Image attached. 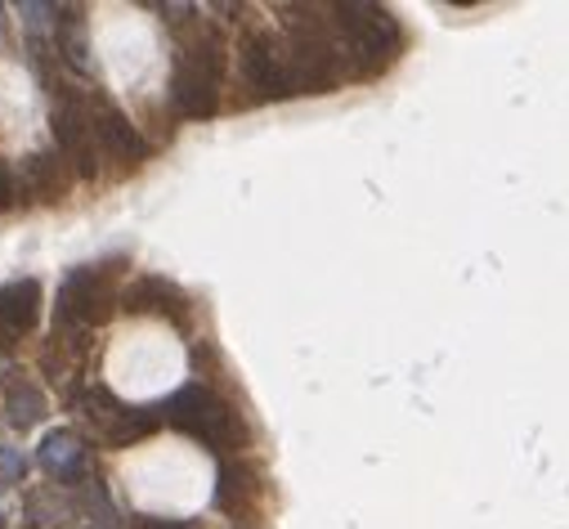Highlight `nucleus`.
I'll return each mask as SVG.
<instances>
[{
    "label": "nucleus",
    "instance_id": "1",
    "mask_svg": "<svg viewBox=\"0 0 569 529\" xmlns=\"http://www.w3.org/2000/svg\"><path fill=\"white\" fill-rule=\"evenodd\" d=\"M224 63H229V46H224V37L216 28L202 23L180 41L176 72H171V103L180 108V117L207 121V117L220 112Z\"/></svg>",
    "mask_w": 569,
    "mask_h": 529
},
{
    "label": "nucleus",
    "instance_id": "2",
    "mask_svg": "<svg viewBox=\"0 0 569 529\" xmlns=\"http://www.w3.org/2000/svg\"><path fill=\"white\" fill-rule=\"evenodd\" d=\"M332 28L341 37V59L350 63L355 77H377L386 72L399 50H403V28L386 6H368V0H346L332 6Z\"/></svg>",
    "mask_w": 569,
    "mask_h": 529
},
{
    "label": "nucleus",
    "instance_id": "3",
    "mask_svg": "<svg viewBox=\"0 0 569 529\" xmlns=\"http://www.w3.org/2000/svg\"><path fill=\"white\" fill-rule=\"evenodd\" d=\"M162 422H171L176 431H184L189 440H198L211 453H238V449H247V422H242V413L224 400L220 390H211L202 381H189V386H180L171 395V400L162 405Z\"/></svg>",
    "mask_w": 569,
    "mask_h": 529
},
{
    "label": "nucleus",
    "instance_id": "4",
    "mask_svg": "<svg viewBox=\"0 0 569 529\" xmlns=\"http://www.w3.org/2000/svg\"><path fill=\"white\" fill-rule=\"evenodd\" d=\"M121 306L117 270L112 264H81L59 288V315H54V341H72L77 332L103 328Z\"/></svg>",
    "mask_w": 569,
    "mask_h": 529
},
{
    "label": "nucleus",
    "instance_id": "5",
    "mask_svg": "<svg viewBox=\"0 0 569 529\" xmlns=\"http://www.w3.org/2000/svg\"><path fill=\"white\" fill-rule=\"evenodd\" d=\"M288 68H292V94H328L341 86V50L332 46L323 19H292Z\"/></svg>",
    "mask_w": 569,
    "mask_h": 529
},
{
    "label": "nucleus",
    "instance_id": "6",
    "mask_svg": "<svg viewBox=\"0 0 569 529\" xmlns=\"http://www.w3.org/2000/svg\"><path fill=\"white\" fill-rule=\"evenodd\" d=\"M238 77L256 103L288 99L292 94V68H288V41L269 28H247L238 41Z\"/></svg>",
    "mask_w": 569,
    "mask_h": 529
},
{
    "label": "nucleus",
    "instance_id": "7",
    "mask_svg": "<svg viewBox=\"0 0 569 529\" xmlns=\"http://www.w3.org/2000/svg\"><path fill=\"white\" fill-rule=\"evenodd\" d=\"M50 130H54L59 153L77 167V176L81 180H94L99 176V162H94V108L72 86H54Z\"/></svg>",
    "mask_w": 569,
    "mask_h": 529
},
{
    "label": "nucleus",
    "instance_id": "8",
    "mask_svg": "<svg viewBox=\"0 0 569 529\" xmlns=\"http://www.w3.org/2000/svg\"><path fill=\"white\" fill-rule=\"evenodd\" d=\"M81 418L94 427V436H99L108 449H126V445H134V440H144V436H153L158 422H162V418L149 413V409H126L108 386H90V390L81 395Z\"/></svg>",
    "mask_w": 569,
    "mask_h": 529
},
{
    "label": "nucleus",
    "instance_id": "9",
    "mask_svg": "<svg viewBox=\"0 0 569 529\" xmlns=\"http://www.w3.org/2000/svg\"><path fill=\"white\" fill-rule=\"evenodd\" d=\"M121 310H130V315H158V319H171L176 328H184L189 315H193L189 297L171 279H162V275H139L121 292Z\"/></svg>",
    "mask_w": 569,
    "mask_h": 529
},
{
    "label": "nucleus",
    "instance_id": "10",
    "mask_svg": "<svg viewBox=\"0 0 569 529\" xmlns=\"http://www.w3.org/2000/svg\"><path fill=\"white\" fill-rule=\"evenodd\" d=\"M94 144L103 149V158H112L121 167H139L149 158L144 136H139L134 121L112 103H94Z\"/></svg>",
    "mask_w": 569,
    "mask_h": 529
},
{
    "label": "nucleus",
    "instance_id": "11",
    "mask_svg": "<svg viewBox=\"0 0 569 529\" xmlns=\"http://www.w3.org/2000/svg\"><path fill=\"white\" fill-rule=\"evenodd\" d=\"M260 493H264L260 471H256L247 458H233V462L220 467V476H216V507H220L224 516L251 520L256 507H260Z\"/></svg>",
    "mask_w": 569,
    "mask_h": 529
},
{
    "label": "nucleus",
    "instance_id": "12",
    "mask_svg": "<svg viewBox=\"0 0 569 529\" xmlns=\"http://www.w3.org/2000/svg\"><path fill=\"white\" fill-rule=\"evenodd\" d=\"M41 323V283L37 279H14L0 288V337H28Z\"/></svg>",
    "mask_w": 569,
    "mask_h": 529
},
{
    "label": "nucleus",
    "instance_id": "13",
    "mask_svg": "<svg viewBox=\"0 0 569 529\" xmlns=\"http://www.w3.org/2000/svg\"><path fill=\"white\" fill-rule=\"evenodd\" d=\"M41 467L50 476H59V480H77L86 471V440L77 431H68V427L46 431V440H41Z\"/></svg>",
    "mask_w": 569,
    "mask_h": 529
},
{
    "label": "nucleus",
    "instance_id": "14",
    "mask_svg": "<svg viewBox=\"0 0 569 529\" xmlns=\"http://www.w3.org/2000/svg\"><path fill=\"white\" fill-rule=\"evenodd\" d=\"M68 158H59V153H32L28 162H23V184H28V193L32 198H41V202H59V198H68V167H63Z\"/></svg>",
    "mask_w": 569,
    "mask_h": 529
},
{
    "label": "nucleus",
    "instance_id": "15",
    "mask_svg": "<svg viewBox=\"0 0 569 529\" xmlns=\"http://www.w3.org/2000/svg\"><path fill=\"white\" fill-rule=\"evenodd\" d=\"M46 413H50V405H46V395H41L37 381H14V386L6 390V418H10L14 431H32V427H41Z\"/></svg>",
    "mask_w": 569,
    "mask_h": 529
},
{
    "label": "nucleus",
    "instance_id": "16",
    "mask_svg": "<svg viewBox=\"0 0 569 529\" xmlns=\"http://www.w3.org/2000/svg\"><path fill=\"white\" fill-rule=\"evenodd\" d=\"M0 476H6V480H23V476H28V458H23V449L0 445Z\"/></svg>",
    "mask_w": 569,
    "mask_h": 529
},
{
    "label": "nucleus",
    "instance_id": "17",
    "mask_svg": "<svg viewBox=\"0 0 569 529\" xmlns=\"http://www.w3.org/2000/svg\"><path fill=\"white\" fill-rule=\"evenodd\" d=\"M130 529H198V525H189V520H158V516H134Z\"/></svg>",
    "mask_w": 569,
    "mask_h": 529
},
{
    "label": "nucleus",
    "instance_id": "18",
    "mask_svg": "<svg viewBox=\"0 0 569 529\" xmlns=\"http://www.w3.org/2000/svg\"><path fill=\"white\" fill-rule=\"evenodd\" d=\"M14 198H19L14 176H10V167H6V162H0V211H10V207H14Z\"/></svg>",
    "mask_w": 569,
    "mask_h": 529
},
{
    "label": "nucleus",
    "instance_id": "19",
    "mask_svg": "<svg viewBox=\"0 0 569 529\" xmlns=\"http://www.w3.org/2000/svg\"><path fill=\"white\" fill-rule=\"evenodd\" d=\"M6 516H10V507H6V498H0V525H6Z\"/></svg>",
    "mask_w": 569,
    "mask_h": 529
}]
</instances>
